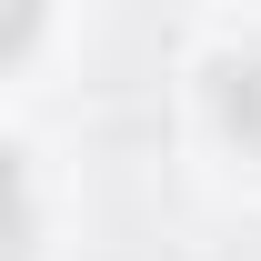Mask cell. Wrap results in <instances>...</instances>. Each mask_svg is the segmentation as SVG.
Masks as SVG:
<instances>
[{
  "label": "cell",
  "instance_id": "cell-2",
  "mask_svg": "<svg viewBox=\"0 0 261 261\" xmlns=\"http://www.w3.org/2000/svg\"><path fill=\"white\" fill-rule=\"evenodd\" d=\"M221 111H231V130H241V141H261V61H241V70H231Z\"/></svg>",
  "mask_w": 261,
  "mask_h": 261
},
{
  "label": "cell",
  "instance_id": "cell-3",
  "mask_svg": "<svg viewBox=\"0 0 261 261\" xmlns=\"http://www.w3.org/2000/svg\"><path fill=\"white\" fill-rule=\"evenodd\" d=\"M31 40V10H0V50H20Z\"/></svg>",
  "mask_w": 261,
  "mask_h": 261
},
{
  "label": "cell",
  "instance_id": "cell-1",
  "mask_svg": "<svg viewBox=\"0 0 261 261\" xmlns=\"http://www.w3.org/2000/svg\"><path fill=\"white\" fill-rule=\"evenodd\" d=\"M20 241H31V191H20V161L0 151V261L20 251Z\"/></svg>",
  "mask_w": 261,
  "mask_h": 261
}]
</instances>
